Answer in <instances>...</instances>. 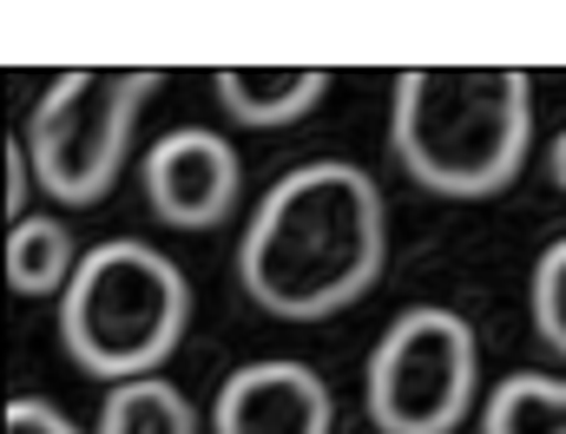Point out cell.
I'll use <instances>...</instances> for the list:
<instances>
[{
    "mask_svg": "<svg viewBox=\"0 0 566 434\" xmlns=\"http://www.w3.org/2000/svg\"><path fill=\"white\" fill-rule=\"evenodd\" d=\"M481 434H566V382L534 369L507 375L481 409Z\"/></svg>",
    "mask_w": 566,
    "mask_h": 434,
    "instance_id": "cell-11",
    "label": "cell"
},
{
    "mask_svg": "<svg viewBox=\"0 0 566 434\" xmlns=\"http://www.w3.org/2000/svg\"><path fill=\"white\" fill-rule=\"evenodd\" d=\"M27 184H33V178H27V158H20V145H13V151H7V211H13V218H27V211H20V204H27Z\"/></svg>",
    "mask_w": 566,
    "mask_h": 434,
    "instance_id": "cell-14",
    "label": "cell"
},
{
    "mask_svg": "<svg viewBox=\"0 0 566 434\" xmlns=\"http://www.w3.org/2000/svg\"><path fill=\"white\" fill-rule=\"evenodd\" d=\"M389 264V204L363 165L310 158L283 171L238 244V284L283 322H323L363 303Z\"/></svg>",
    "mask_w": 566,
    "mask_h": 434,
    "instance_id": "cell-1",
    "label": "cell"
},
{
    "mask_svg": "<svg viewBox=\"0 0 566 434\" xmlns=\"http://www.w3.org/2000/svg\"><path fill=\"white\" fill-rule=\"evenodd\" d=\"M527 303H534V329H541V342H547L554 356H566V237L541 251L534 284H527Z\"/></svg>",
    "mask_w": 566,
    "mask_h": 434,
    "instance_id": "cell-12",
    "label": "cell"
},
{
    "mask_svg": "<svg viewBox=\"0 0 566 434\" xmlns=\"http://www.w3.org/2000/svg\"><path fill=\"white\" fill-rule=\"evenodd\" d=\"M0 264H7V284L20 296H53V289H66L80 251H73V231L60 218H13Z\"/></svg>",
    "mask_w": 566,
    "mask_h": 434,
    "instance_id": "cell-9",
    "label": "cell"
},
{
    "mask_svg": "<svg viewBox=\"0 0 566 434\" xmlns=\"http://www.w3.org/2000/svg\"><path fill=\"white\" fill-rule=\"evenodd\" d=\"M139 178H145V204L165 231H218L238 211V191H244V165H238L231 139H218L205 126L165 133L145 151Z\"/></svg>",
    "mask_w": 566,
    "mask_h": 434,
    "instance_id": "cell-6",
    "label": "cell"
},
{
    "mask_svg": "<svg viewBox=\"0 0 566 434\" xmlns=\"http://www.w3.org/2000/svg\"><path fill=\"white\" fill-rule=\"evenodd\" d=\"M329 93L323 66H231L218 73V106L231 126H296L303 113H316Z\"/></svg>",
    "mask_w": 566,
    "mask_h": 434,
    "instance_id": "cell-8",
    "label": "cell"
},
{
    "mask_svg": "<svg viewBox=\"0 0 566 434\" xmlns=\"http://www.w3.org/2000/svg\"><path fill=\"white\" fill-rule=\"evenodd\" d=\"M336 428V402L329 382L310 362H244L224 375L218 402H211V434H329Z\"/></svg>",
    "mask_w": 566,
    "mask_h": 434,
    "instance_id": "cell-7",
    "label": "cell"
},
{
    "mask_svg": "<svg viewBox=\"0 0 566 434\" xmlns=\"http://www.w3.org/2000/svg\"><path fill=\"white\" fill-rule=\"evenodd\" d=\"M191 322L185 271L139 237H113L73 264L60 289V342L99 382L158 375Z\"/></svg>",
    "mask_w": 566,
    "mask_h": 434,
    "instance_id": "cell-3",
    "label": "cell"
},
{
    "mask_svg": "<svg viewBox=\"0 0 566 434\" xmlns=\"http://www.w3.org/2000/svg\"><path fill=\"white\" fill-rule=\"evenodd\" d=\"M151 93H158V73H145V66H133V73H99V66L60 73L27 113V139H20L27 178L66 211L113 198L126 151H133L139 106Z\"/></svg>",
    "mask_w": 566,
    "mask_h": 434,
    "instance_id": "cell-4",
    "label": "cell"
},
{
    "mask_svg": "<svg viewBox=\"0 0 566 434\" xmlns=\"http://www.w3.org/2000/svg\"><path fill=\"white\" fill-rule=\"evenodd\" d=\"M389 145L434 198H494L534 151V80L521 66H416L396 80Z\"/></svg>",
    "mask_w": 566,
    "mask_h": 434,
    "instance_id": "cell-2",
    "label": "cell"
},
{
    "mask_svg": "<svg viewBox=\"0 0 566 434\" xmlns=\"http://www.w3.org/2000/svg\"><path fill=\"white\" fill-rule=\"evenodd\" d=\"M0 434H80L53 402H33V395H20V402H7V428Z\"/></svg>",
    "mask_w": 566,
    "mask_h": 434,
    "instance_id": "cell-13",
    "label": "cell"
},
{
    "mask_svg": "<svg viewBox=\"0 0 566 434\" xmlns=\"http://www.w3.org/2000/svg\"><path fill=\"white\" fill-rule=\"evenodd\" d=\"M93 434H198V409L165 375H133L106 389Z\"/></svg>",
    "mask_w": 566,
    "mask_h": 434,
    "instance_id": "cell-10",
    "label": "cell"
},
{
    "mask_svg": "<svg viewBox=\"0 0 566 434\" xmlns=\"http://www.w3.org/2000/svg\"><path fill=\"white\" fill-rule=\"evenodd\" d=\"M547 178H554V184L566 191V133H560L554 145H547Z\"/></svg>",
    "mask_w": 566,
    "mask_h": 434,
    "instance_id": "cell-15",
    "label": "cell"
},
{
    "mask_svg": "<svg viewBox=\"0 0 566 434\" xmlns=\"http://www.w3.org/2000/svg\"><path fill=\"white\" fill-rule=\"evenodd\" d=\"M481 349L454 309H402L369 356V422L376 434H454L474 415Z\"/></svg>",
    "mask_w": 566,
    "mask_h": 434,
    "instance_id": "cell-5",
    "label": "cell"
}]
</instances>
